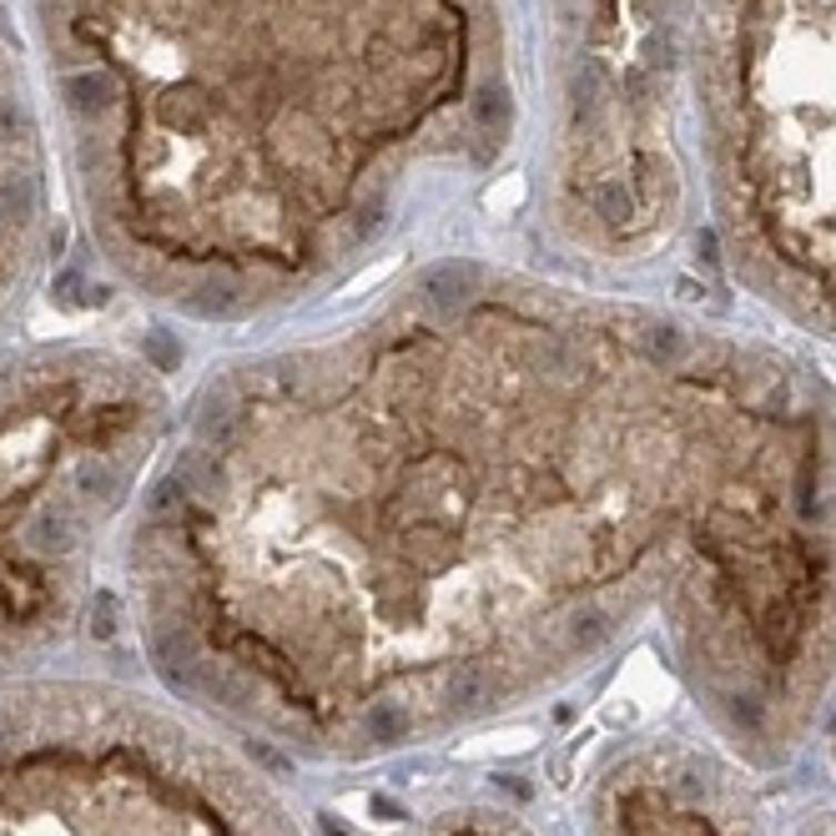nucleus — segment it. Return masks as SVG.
I'll list each match as a JSON object with an SVG mask.
<instances>
[{"label": "nucleus", "instance_id": "1", "mask_svg": "<svg viewBox=\"0 0 836 836\" xmlns=\"http://www.w3.org/2000/svg\"><path fill=\"white\" fill-rule=\"evenodd\" d=\"M131 565L162 681L308 761L500 721L641 620L776 756L836 671V389L756 338L449 262L207 373Z\"/></svg>", "mask_w": 836, "mask_h": 836}, {"label": "nucleus", "instance_id": "2", "mask_svg": "<svg viewBox=\"0 0 836 836\" xmlns=\"http://www.w3.org/2000/svg\"><path fill=\"white\" fill-rule=\"evenodd\" d=\"M107 262L248 323L379 258L514 131L500 0H36Z\"/></svg>", "mask_w": 836, "mask_h": 836}, {"label": "nucleus", "instance_id": "3", "mask_svg": "<svg viewBox=\"0 0 836 836\" xmlns=\"http://www.w3.org/2000/svg\"><path fill=\"white\" fill-rule=\"evenodd\" d=\"M695 91L736 272L836 338V0H706Z\"/></svg>", "mask_w": 836, "mask_h": 836}, {"label": "nucleus", "instance_id": "4", "mask_svg": "<svg viewBox=\"0 0 836 836\" xmlns=\"http://www.w3.org/2000/svg\"><path fill=\"white\" fill-rule=\"evenodd\" d=\"M172 424L167 383L131 353H0V661L66 631L91 550L142 500Z\"/></svg>", "mask_w": 836, "mask_h": 836}, {"label": "nucleus", "instance_id": "5", "mask_svg": "<svg viewBox=\"0 0 836 836\" xmlns=\"http://www.w3.org/2000/svg\"><path fill=\"white\" fill-rule=\"evenodd\" d=\"M0 836H298L187 731L97 695L0 701Z\"/></svg>", "mask_w": 836, "mask_h": 836}, {"label": "nucleus", "instance_id": "6", "mask_svg": "<svg viewBox=\"0 0 836 836\" xmlns=\"http://www.w3.org/2000/svg\"><path fill=\"white\" fill-rule=\"evenodd\" d=\"M716 776L691 756H645L600 792L595 836H751Z\"/></svg>", "mask_w": 836, "mask_h": 836}, {"label": "nucleus", "instance_id": "7", "mask_svg": "<svg viewBox=\"0 0 836 836\" xmlns=\"http://www.w3.org/2000/svg\"><path fill=\"white\" fill-rule=\"evenodd\" d=\"M46 252V157L21 66L0 36V323Z\"/></svg>", "mask_w": 836, "mask_h": 836}]
</instances>
